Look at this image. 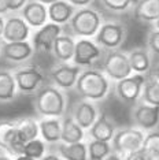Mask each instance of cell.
Masks as SVG:
<instances>
[{
	"mask_svg": "<svg viewBox=\"0 0 159 160\" xmlns=\"http://www.w3.org/2000/svg\"><path fill=\"white\" fill-rule=\"evenodd\" d=\"M74 89L84 100L96 103L104 100L111 92V81L99 68H82Z\"/></svg>",
	"mask_w": 159,
	"mask_h": 160,
	"instance_id": "obj_1",
	"label": "cell"
},
{
	"mask_svg": "<svg viewBox=\"0 0 159 160\" xmlns=\"http://www.w3.org/2000/svg\"><path fill=\"white\" fill-rule=\"evenodd\" d=\"M34 110L40 118H63L67 110L66 93L55 85H45L36 92Z\"/></svg>",
	"mask_w": 159,
	"mask_h": 160,
	"instance_id": "obj_2",
	"label": "cell"
},
{
	"mask_svg": "<svg viewBox=\"0 0 159 160\" xmlns=\"http://www.w3.org/2000/svg\"><path fill=\"white\" fill-rule=\"evenodd\" d=\"M102 23L103 18L97 10L92 7H82L75 10L74 15L69 22V28L73 33V37L93 38L99 32Z\"/></svg>",
	"mask_w": 159,
	"mask_h": 160,
	"instance_id": "obj_3",
	"label": "cell"
},
{
	"mask_svg": "<svg viewBox=\"0 0 159 160\" xmlns=\"http://www.w3.org/2000/svg\"><path fill=\"white\" fill-rule=\"evenodd\" d=\"M14 79L17 83L18 92L23 94H33L44 86L47 74L37 64H28V66L18 67L13 71Z\"/></svg>",
	"mask_w": 159,
	"mask_h": 160,
	"instance_id": "obj_4",
	"label": "cell"
},
{
	"mask_svg": "<svg viewBox=\"0 0 159 160\" xmlns=\"http://www.w3.org/2000/svg\"><path fill=\"white\" fill-rule=\"evenodd\" d=\"M144 137H146V133L135 126L122 127V129H117L110 144L113 152L121 156H126L131 152L139 151L140 148H143Z\"/></svg>",
	"mask_w": 159,
	"mask_h": 160,
	"instance_id": "obj_5",
	"label": "cell"
},
{
	"mask_svg": "<svg viewBox=\"0 0 159 160\" xmlns=\"http://www.w3.org/2000/svg\"><path fill=\"white\" fill-rule=\"evenodd\" d=\"M102 71L107 75L110 81L118 82L121 79L133 74L131 63H129V58L126 52H122L119 49L107 51L103 58Z\"/></svg>",
	"mask_w": 159,
	"mask_h": 160,
	"instance_id": "obj_6",
	"label": "cell"
},
{
	"mask_svg": "<svg viewBox=\"0 0 159 160\" xmlns=\"http://www.w3.org/2000/svg\"><path fill=\"white\" fill-rule=\"evenodd\" d=\"M128 29L124 23L114 22V21H107L103 22L99 32L93 37L95 42L100 48L107 51L119 49V47L125 42Z\"/></svg>",
	"mask_w": 159,
	"mask_h": 160,
	"instance_id": "obj_7",
	"label": "cell"
},
{
	"mask_svg": "<svg viewBox=\"0 0 159 160\" xmlns=\"http://www.w3.org/2000/svg\"><path fill=\"white\" fill-rule=\"evenodd\" d=\"M103 53V48H100L93 38H78L75 40L71 63L81 68H89L99 59H102Z\"/></svg>",
	"mask_w": 159,
	"mask_h": 160,
	"instance_id": "obj_8",
	"label": "cell"
},
{
	"mask_svg": "<svg viewBox=\"0 0 159 160\" xmlns=\"http://www.w3.org/2000/svg\"><path fill=\"white\" fill-rule=\"evenodd\" d=\"M146 77L147 75L135 74L133 72L129 77L115 82L114 90L117 97L125 104H129V105L137 104L140 101V96H141L143 85L146 82Z\"/></svg>",
	"mask_w": 159,
	"mask_h": 160,
	"instance_id": "obj_9",
	"label": "cell"
},
{
	"mask_svg": "<svg viewBox=\"0 0 159 160\" xmlns=\"http://www.w3.org/2000/svg\"><path fill=\"white\" fill-rule=\"evenodd\" d=\"M62 33H63V28L60 25L52 22H47L44 26L36 29V32L32 34V41H30L34 52L49 53L52 51L55 40Z\"/></svg>",
	"mask_w": 159,
	"mask_h": 160,
	"instance_id": "obj_10",
	"label": "cell"
},
{
	"mask_svg": "<svg viewBox=\"0 0 159 160\" xmlns=\"http://www.w3.org/2000/svg\"><path fill=\"white\" fill-rule=\"evenodd\" d=\"M82 68L75 66L73 63H59L49 70V79L52 85L66 92V90L74 89L77 78Z\"/></svg>",
	"mask_w": 159,
	"mask_h": 160,
	"instance_id": "obj_11",
	"label": "cell"
},
{
	"mask_svg": "<svg viewBox=\"0 0 159 160\" xmlns=\"http://www.w3.org/2000/svg\"><path fill=\"white\" fill-rule=\"evenodd\" d=\"M23 142L18 138L15 121L11 119H0V151L15 158L22 155Z\"/></svg>",
	"mask_w": 159,
	"mask_h": 160,
	"instance_id": "obj_12",
	"label": "cell"
},
{
	"mask_svg": "<svg viewBox=\"0 0 159 160\" xmlns=\"http://www.w3.org/2000/svg\"><path fill=\"white\" fill-rule=\"evenodd\" d=\"M132 121H133L135 127L143 130L144 133L158 129L159 107L139 101L137 104H135V108L132 111Z\"/></svg>",
	"mask_w": 159,
	"mask_h": 160,
	"instance_id": "obj_13",
	"label": "cell"
},
{
	"mask_svg": "<svg viewBox=\"0 0 159 160\" xmlns=\"http://www.w3.org/2000/svg\"><path fill=\"white\" fill-rule=\"evenodd\" d=\"M30 36H32V29L21 15L4 17V29H3V36H2L3 42L29 41Z\"/></svg>",
	"mask_w": 159,
	"mask_h": 160,
	"instance_id": "obj_14",
	"label": "cell"
},
{
	"mask_svg": "<svg viewBox=\"0 0 159 160\" xmlns=\"http://www.w3.org/2000/svg\"><path fill=\"white\" fill-rule=\"evenodd\" d=\"M2 58L7 62L15 64L25 63L34 55V49L30 41H19V42H2L0 45Z\"/></svg>",
	"mask_w": 159,
	"mask_h": 160,
	"instance_id": "obj_15",
	"label": "cell"
},
{
	"mask_svg": "<svg viewBox=\"0 0 159 160\" xmlns=\"http://www.w3.org/2000/svg\"><path fill=\"white\" fill-rule=\"evenodd\" d=\"M70 115L78 123V126L86 132L97 119L99 110H97V105L93 101L82 99L73 105V110H71Z\"/></svg>",
	"mask_w": 159,
	"mask_h": 160,
	"instance_id": "obj_16",
	"label": "cell"
},
{
	"mask_svg": "<svg viewBox=\"0 0 159 160\" xmlns=\"http://www.w3.org/2000/svg\"><path fill=\"white\" fill-rule=\"evenodd\" d=\"M19 12L25 22L30 26V29H34V30L44 26L48 22V10H47V6L36 2V0H29Z\"/></svg>",
	"mask_w": 159,
	"mask_h": 160,
	"instance_id": "obj_17",
	"label": "cell"
},
{
	"mask_svg": "<svg viewBox=\"0 0 159 160\" xmlns=\"http://www.w3.org/2000/svg\"><path fill=\"white\" fill-rule=\"evenodd\" d=\"M115 132H117V126L107 114H99L95 123L86 130L89 140L107 141V142L113 140Z\"/></svg>",
	"mask_w": 159,
	"mask_h": 160,
	"instance_id": "obj_18",
	"label": "cell"
},
{
	"mask_svg": "<svg viewBox=\"0 0 159 160\" xmlns=\"http://www.w3.org/2000/svg\"><path fill=\"white\" fill-rule=\"evenodd\" d=\"M38 132L45 144H59L62 133V118H41L38 121Z\"/></svg>",
	"mask_w": 159,
	"mask_h": 160,
	"instance_id": "obj_19",
	"label": "cell"
},
{
	"mask_svg": "<svg viewBox=\"0 0 159 160\" xmlns=\"http://www.w3.org/2000/svg\"><path fill=\"white\" fill-rule=\"evenodd\" d=\"M74 47L75 38L73 36L62 33L55 40L51 52L59 63H71V59L74 55Z\"/></svg>",
	"mask_w": 159,
	"mask_h": 160,
	"instance_id": "obj_20",
	"label": "cell"
},
{
	"mask_svg": "<svg viewBox=\"0 0 159 160\" xmlns=\"http://www.w3.org/2000/svg\"><path fill=\"white\" fill-rule=\"evenodd\" d=\"M47 10H48V22L63 26L70 22L71 17L74 15L77 8L71 6L70 3H67L66 0H58V2L49 4Z\"/></svg>",
	"mask_w": 159,
	"mask_h": 160,
	"instance_id": "obj_21",
	"label": "cell"
},
{
	"mask_svg": "<svg viewBox=\"0 0 159 160\" xmlns=\"http://www.w3.org/2000/svg\"><path fill=\"white\" fill-rule=\"evenodd\" d=\"M128 58L132 71L135 74L147 75L152 68V59H151V53L147 48H133L128 52Z\"/></svg>",
	"mask_w": 159,
	"mask_h": 160,
	"instance_id": "obj_22",
	"label": "cell"
},
{
	"mask_svg": "<svg viewBox=\"0 0 159 160\" xmlns=\"http://www.w3.org/2000/svg\"><path fill=\"white\" fill-rule=\"evenodd\" d=\"M86 132L78 126L71 115H64L62 118V133H60V142L63 144H75L85 140Z\"/></svg>",
	"mask_w": 159,
	"mask_h": 160,
	"instance_id": "obj_23",
	"label": "cell"
},
{
	"mask_svg": "<svg viewBox=\"0 0 159 160\" xmlns=\"http://www.w3.org/2000/svg\"><path fill=\"white\" fill-rule=\"evenodd\" d=\"M133 15L143 23H154L159 18V0H137Z\"/></svg>",
	"mask_w": 159,
	"mask_h": 160,
	"instance_id": "obj_24",
	"label": "cell"
},
{
	"mask_svg": "<svg viewBox=\"0 0 159 160\" xmlns=\"http://www.w3.org/2000/svg\"><path fill=\"white\" fill-rule=\"evenodd\" d=\"M15 127H17L18 138L23 144L40 137L38 121L32 118V116H22V118L15 119Z\"/></svg>",
	"mask_w": 159,
	"mask_h": 160,
	"instance_id": "obj_25",
	"label": "cell"
},
{
	"mask_svg": "<svg viewBox=\"0 0 159 160\" xmlns=\"http://www.w3.org/2000/svg\"><path fill=\"white\" fill-rule=\"evenodd\" d=\"M56 153L63 160H88V151H86V142L75 144H56Z\"/></svg>",
	"mask_w": 159,
	"mask_h": 160,
	"instance_id": "obj_26",
	"label": "cell"
},
{
	"mask_svg": "<svg viewBox=\"0 0 159 160\" xmlns=\"http://www.w3.org/2000/svg\"><path fill=\"white\" fill-rule=\"evenodd\" d=\"M18 89L14 74L10 70H0V103H8L17 97Z\"/></svg>",
	"mask_w": 159,
	"mask_h": 160,
	"instance_id": "obj_27",
	"label": "cell"
},
{
	"mask_svg": "<svg viewBox=\"0 0 159 160\" xmlns=\"http://www.w3.org/2000/svg\"><path fill=\"white\" fill-rule=\"evenodd\" d=\"M140 101L150 105H155L159 107V82L152 77L147 75L146 82L143 85L141 96H140Z\"/></svg>",
	"mask_w": 159,
	"mask_h": 160,
	"instance_id": "obj_28",
	"label": "cell"
},
{
	"mask_svg": "<svg viewBox=\"0 0 159 160\" xmlns=\"http://www.w3.org/2000/svg\"><path fill=\"white\" fill-rule=\"evenodd\" d=\"M86 151H88V160H104L113 152V148L107 141L89 140L86 142Z\"/></svg>",
	"mask_w": 159,
	"mask_h": 160,
	"instance_id": "obj_29",
	"label": "cell"
},
{
	"mask_svg": "<svg viewBox=\"0 0 159 160\" xmlns=\"http://www.w3.org/2000/svg\"><path fill=\"white\" fill-rule=\"evenodd\" d=\"M45 153H47V144L41 138H34L32 141H28V142H25L22 148V155L29 156V158L34 160H40Z\"/></svg>",
	"mask_w": 159,
	"mask_h": 160,
	"instance_id": "obj_30",
	"label": "cell"
},
{
	"mask_svg": "<svg viewBox=\"0 0 159 160\" xmlns=\"http://www.w3.org/2000/svg\"><path fill=\"white\" fill-rule=\"evenodd\" d=\"M143 149H146V152L152 160H159V129L146 133Z\"/></svg>",
	"mask_w": 159,
	"mask_h": 160,
	"instance_id": "obj_31",
	"label": "cell"
},
{
	"mask_svg": "<svg viewBox=\"0 0 159 160\" xmlns=\"http://www.w3.org/2000/svg\"><path fill=\"white\" fill-rule=\"evenodd\" d=\"M100 4L111 12H126L133 10L137 0H99Z\"/></svg>",
	"mask_w": 159,
	"mask_h": 160,
	"instance_id": "obj_32",
	"label": "cell"
},
{
	"mask_svg": "<svg viewBox=\"0 0 159 160\" xmlns=\"http://www.w3.org/2000/svg\"><path fill=\"white\" fill-rule=\"evenodd\" d=\"M147 47L150 52L159 55V30L158 29H152L147 36Z\"/></svg>",
	"mask_w": 159,
	"mask_h": 160,
	"instance_id": "obj_33",
	"label": "cell"
},
{
	"mask_svg": "<svg viewBox=\"0 0 159 160\" xmlns=\"http://www.w3.org/2000/svg\"><path fill=\"white\" fill-rule=\"evenodd\" d=\"M124 160H152V159H151V156L146 152V149L140 148L139 151L131 152V153L124 156Z\"/></svg>",
	"mask_w": 159,
	"mask_h": 160,
	"instance_id": "obj_34",
	"label": "cell"
},
{
	"mask_svg": "<svg viewBox=\"0 0 159 160\" xmlns=\"http://www.w3.org/2000/svg\"><path fill=\"white\" fill-rule=\"evenodd\" d=\"M29 0H8V6H10V12H17L21 11L23 8V6L26 4Z\"/></svg>",
	"mask_w": 159,
	"mask_h": 160,
	"instance_id": "obj_35",
	"label": "cell"
},
{
	"mask_svg": "<svg viewBox=\"0 0 159 160\" xmlns=\"http://www.w3.org/2000/svg\"><path fill=\"white\" fill-rule=\"evenodd\" d=\"M66 2L70 3L75 8H82V7H89L93 0H66Z\"/></svg>",
	"mask_w": 159,
	"mask_h": 160,
	"instance_id": "obj_36",
	"label": "cell"
},
{
	"mask_svg": "<svg viewBox=\"0 0 159 160\" xmlns=\"http://www.w3.org/2000/svg\"><path fill=\"white\" fill-rule=\"evenodd\" d=\"M10 12V6H8V0H0V15L6 17Z\"/></svg>",
	"mask_w": 159,
	"mask_h": 160,
	"instance_id": "obj_37",
	"label": "cell"
},
{
	"mask_svg": "<svg viewBox=\"0 0 159 160\" xmlns=\"http://www.w3.org/2000/svg\"><path fill=\"white\" fill-rule=\"evenodd\" d=\"M40 160H63V159L55 152H49V153H45Z\"/></svg>",
	"mask_w": 159,
	"mask_h": 160,
	"instance_id": "obj_38",
	"label": "cell"
},
{
	"mask_svg": "<svg viewBox=\"0 0 159 160\" xmlns=\"http://www.w3.org/2000/svg\"><path fill=\"white\" fill-rule=\"evenodd\" d=\"M148 74H150V77H152L154 79H156V81L159 82V63H158V64H156V66H155V67H152V68H151Z\"/></svg>",
	"mask_w": 159,
	"mask_h": 160,
	"instance_id": "obj_39",
	"label": "cell"
},
{
	"mask_svg": "<svg viewBox=\"0 0 159 160\" xmlns=\"http://www.w3.org/2000/svg\"><path fill=\"white\" fill-rule=\"evenodd\" d=\"M104 160H124V156H121V155L115 153V152H111V153L108 155Z\"/></svg>",
	"mask_w": 159,
	"mask_h": 160,
	"instance_id": "obj_40",
	"label": "cell"
},
{
	"mask_svg": "<svg viewBox=\"0 0 159 160\" xmlns=\"http://www.w3.org/2000/svg\"><path fill=\"white\" fill-rule=\"evenodd\" d=\"M0 160H14V158L13 156H10V155H7L6 152L0 151Z\"/></svg>",
	"mask_w": 159,
	"mask_h": 160,
	"instance_id": "obj_41",
	"label": "cell"
},
{
	"mask_svg": "<svg viewBox=\"0 0 159 160\" xmlns=\"http://www.w3.org/2000/svg\"><path fill=\"white\" fill-rule=\"evenodd\" d=\"M3 29H4V17L0 15V40H2L3 36Z\"/></svg>",
	"mask_w": 159,
	"mask_h": 160,
	"instance_id": "obj_42",
	"label": "cell"
},
{
	"mask_svg": "<svg viewBox=\"0 0 159 160\" xmlns=\"http://www.w3.org/2000/svg\"><path fill=\"white\" fill-rule=\"evenodd\" d=\"M36 2H38V3H41V4H44V6L48 7L49 4H52V3L58 2V0H36Z\"/></svg>",
	"mask_w": 159,
	"mask_h": 160,
	"instance_id": "obj_43",
	"label": "cell"
},
{
	"mask_svg": "<svg viewBox=\"0 0 159 160\" xmlns=\"http://www.w3.org/2000/svg\"><path fill=\"white\" fill-rule=\"evenodd\" d=\"M14 160H34V159L29 158V156H25V155H18L14 158Z\"/></svg>",
	"mask_w": 159,
	"mask_h": 160,
	"instance_id": "obj_44",
	"label": "cell"
},
{
	"mask_svg": "<svg viewBox=\"0 0 159 160\" xmlns=\"http://www.w3.org/2000/svg\"><path fill=\"white\" fill-rule=\"evenodd\" d=\"M152 25H154V29H158V30H159V18H158L156 21H155Z\"/></svg>",
	"mask_w": 159,
	"mask_h": 160,
	"instance_id": "obj_45",
	"label": "cell"
},
{
	"mask_svg": "<svg viewBox=\"0 0 159 160\" xmlns=\"http://www.w3.org/2000/svg\"><path fill=\"white\" fill-rule=\"evenodd\" d=\"M0 59H2V53H0Z\"/></svg>",
	"mask_w": 159,
	"mask_h": 160,
	"instance_id": "obj_46",
	"label": "cell"
}]
</instances>
